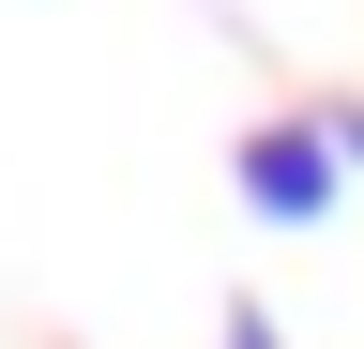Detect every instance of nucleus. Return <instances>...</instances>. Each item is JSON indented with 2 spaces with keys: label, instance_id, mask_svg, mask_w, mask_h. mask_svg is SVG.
<instances>
[{
  "label": "nucleus",
  "instance_id": "obj_1",
  "mask_svg": "<svg viewBox=\"0 0 364 349\" xmlns=\"http://www.w3.org/2000/svg\"><path fill=\"white\" fill-rule=\"evenodd\" d=\"M228 183H243L258 228H318V213L349 198V167H334V122H258L243 152H228Z\"/></svg>",
  "mask_w": 364,
  "mask_h": 349
},
{
  "label": "nucleus",
  "instance_id": "obj_2",
  "mask_svg": "<svg viewBox=\"0 0 364 349\" xmlns=\"http://www.w3.org/2000/svg\"><path fill=\"white\" fill-rule=\"evenodd\" d=\"M213 349H289V334H273L258 304H228V334H213Z\"/></svg>",
  "mask_w": 364,
  "mask_h": 349
},
{
  "label": "nucleus",
  "instance_id": "obj_3",
  "mask_svg": "<svg viewBox=\"0 0 364 349\" xmlns=\"http://www.w3.org/2000/svg\"><path fill=\"white\" fill-rule=\"evenodd\" d=\"M318 122H334V167H349V183H364V107H318Z\"/></svg>",
  "mask_w": 364,
  "mask_h": 349
}]
</instances>
